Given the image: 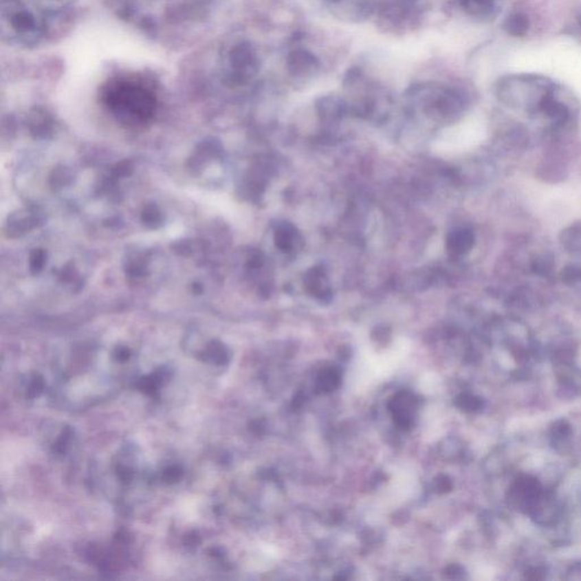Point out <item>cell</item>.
<instances>
[{
    "instance_id": "obj_1",
    "label": "cell",
    "mask_w": 581,
    "mask_h": 581,
    "mask_svg": "<svg viewBox=\"0 0 581 581\" xmlns=\"http://www.w3.org/2000/svg\"><path fill=\"white\" fill-rule=\"evenodd\" d=\"M100 100L118 123L130 129L146 127L157 111V94L150 82L139 75H120L108 80Z\"/></svg>"
},
{
    "instance_id": "obj_2",
    "label": "cell",
    "mask_w": 581,
    "mask_h": 581,
    "mask_svg": "<svg viewBox=\"0 0 581 581\" xmlns=\"http://www.w3.org/2000/svg\"><path fill=\"white\" fill-rule=\"evenodd\" d=\"M396 426L402 430H409L415 425L418 399L408 391L396 394L388 403Z\"/></svg>"
},
{
    "instance_id": "obj_3",
    "label": "cell",
    "mask_w": 581,
    "mask_h": 581,
    "mask_svg": "<svg viewBox=\"0 0 581 581\" xmlns=\"http://www.w3.org/2000/svg\"><path fill=\"white\" fill-rule=\"evenodd\" d=\"M305 287L310 296H315L322 301L331 299V291L326 276L325 270L322 267H312L305 274Z\"/></svg>"
},
{
    "instance_id": "obj_4",
    "label": "cell",
    "mask_w": 581,
    "mask_h": 581,
    "mask_svg": "<svg viewBox=\"0 0 581 581\" xmlns=\"http://www.w3.org/2000/svg\"><path fill=\"white\" fill-rule=\"evenodd\" d=\"M474 235L469 228H458L450 232L446 239V249L452 256H463L472 249Z\"/></svg>"
},
{
    "instance_id": "obj_5",
    "label": "cell",
    "mask_w": 581,
    "mask_h": 581,
    "mask_svg": "<svg viewBox=\"0 0 581 581\" xmlns=\"http://www.w3.org/2000/svg\"><path fill=\"white\" fill-rule=\"evenodd\" d=\"M341 373L336 368H326L319 373L316 380L315 390L317 393H331L341 385Z\"/></svg>"
},
{
    "instance_id": "obj_6",
    "label": "cell",
    "mask_w": 581,
    "mask_h": 581,
    "mask_svg": "<svg viewBox=\"0 0 581 581\" xmlns=\"http://www.w3.org/2000/svg\"><path fill=\"white\" fill-rule=\"evenodd\" d=\"M275 243L282 252H291L296 247V228L289 223H282L275 232Z\"/></svg>"
},
{
    "instance_id": "obj_7",
    "label": "cell",
    "mask_w": 581,
    "mask_h": 581,
    "mask_svg": "<svg viewBox=\"0 0 581 581\" xmlns=\"http://www.w3.org/2000/svg\"><path fill=\"white\" fill-rule=\"evenodd\" d=\"M561 244L572 254H581V223H575L561 233Z\"/></svg>"
},
{
    "instance_id": "obj_8",
    "label": "cell",
    "mask_w": 581,
    "mask_h": 581,
    "mask_svg": "<svg viewBox=\"0 0 581 581\" xmlns=\"http://www.w3.org/2000/svg\"><path fill=\"white\" fill-rule=\"evenodd\" d=\"M540 107L546 114L549 115L551 118L556 120L558 123H562L567 120L568 117V111L563 105L560 104L558 101L553 100L551 97L542 98V102H540Z\"/></svg>"
},
{
    "instance_id": "obj_9",
    "label": "cell",
    "mask_w": 581,
    "mask_h": 581,
    "mask_svg": "<svg viewBox=\"0 0 581 581\" xmlns=\"http://www.w3.org/2000/svg\"><path fill=\"white\" fill-rule=\"evenodd\" d=\"M507 32L514 36H523L528 30V20L523 14H514L505 23Z\"/></svg>"
},
{
    "instance_id": "obj_10",
    "label": "cell",
    "mask_w": 581,
    "mask_h": 581,
    "mask_svg": "<svg viewBox=\"0 0 581 581\" xmlns=\"http://www.w3.org/2000/svg\"><path fill=\"white\" fill-rule=\"evenodd\" d=\"M462 6L474 15L487 14L493 7V0H461Z\"/></svg>"
},
{
    "instance_id": "obj_11",
    "label": "cell",
    "mask_w": 581,
    "mask_h": 581,
    "mask_svg": "<svg viewBox=\"0 0 581 581\" xmlns=\"http://www.w3.org/2000/svg\"><path fill=\"white\" fill-rule=\"evenodd\" d=\"M455 404L461 410H465L468 413H474L481 410L484 406V403L481 399H478L476 396L470 395V394H462L459 396Z\"/></svg>"
},
{
    "instance_id": "obj_12",
    "label": "cell",
    "mask_w": 581,
    "mask_h": 581,
    "mask_svg": "<svg viewBox=\"0 0 581 581\" xmlns=\"http://www.w3.org/2000/svg\"><path fill=\"white\" fill-rule=\"evenodd\" d=\"M562 279L569 285H575L581 283V266L570 265L565 267V270L562 272Z\"/></svg>"
},
{
    "instance_id": "obj_13",
    "label": "cell",
    "mask_w": 581,
    "mask_h": 581,
    "mask_svg": "<svg viewBox=\"0 0 581 581\" xmlns=\"http://www.w3.org/2000/svg\"><path fill=\"white\" fill-rule=\"evenodd\" d=\"M182 474V470L179 467H169L164 471L163 478L167 481H177Z\"/></svg>"
},
{
    "instance_id": "obj_14",
    "label": "cell",
    "mask_w": 581,
    "mask_h": 581,
    "mask_svg": "<svg viewBox=\"0 0 581 581\" xmlns=\"http://www.w3.org/2000/svg\"><path fill=\"white\" fill-rule=\"evenodd\" d=\"M451 488L452 483L450 478L446 477V476H441L437 481V490L442 493H446L448 490H451Z\"/></svg>"
}]
</instances>
